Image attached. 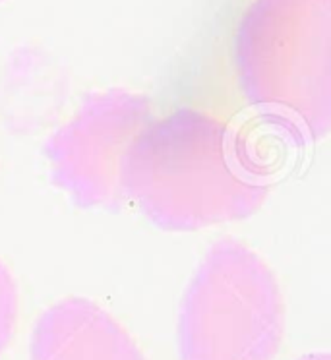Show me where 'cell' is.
<instances>
[{
    "label": "cell",
    "mask_w": 331,
    "mask_h": 360,
    "mask_svg": "<svg viewBox=\"0 0 331 360\" xmlns=\"http://www.w3.org/2000/svg\"><path fill=\"white\" fill-rule=\"evenodd\" d=\"M124 200L163 231L246 219L269 192V169L237 128L209 112L153 118L120 163Z\"/></svg>",
    "instance_id": "cell-1"
},
{
    "label": "cell",
    "mask_w": 331,
    "mask_h": 360,
    "mask_svg": "<svg viewBox=\"0 0 331 360\" xmlns=\"http://www.w3.org/2000/svg\"><path fill=\"white\" fill-rule=\"evenodd\" d=\"M240 91L294 146L331 128V0H254L235 35Z\"/></svg>",
    "instance_id": "cell-2"
},
{
    "label": "cell",
    "mask_w": 331,
    "mask_h": 360,
    "mask_svg": "<svg viewBox=\"0 0 331 360\" xmlns=\"http://www.w3.org/2000/svg\"><path fill=\"white\" fill-rule=\"evenodd\" d=\"M283 333L273 271L246 244L217 240L182 297L181 360H275Z\"/></svg>",
    "instance_id": "cell-3"
},
{
    "label": "cell",
    "mask_w": 331,
    "mask_h": 360,
    "mask_svg": "<svg viewBox=\"0 0 331 360\" xmlns=\"http://www.w3.org/2000/svg\"><path fill=\"white\" fill-rule=\"evenodd\" d=\"M151 120L150 99L140 94L112 87L86 95L74 117L45 141L53 184L79 210L119 212L126 202L122 157Z\"/></svg>",
    "instance_id": "cell-4"
},
{
    "label": "cell",
    "mask_w": 331,
    "mask_h": 360,
    "mask_svg": "<svg viewBox=\"0 0 331 360\" xmlns=\"http://www.w3.org/2000/svg\"><path fill=\"white\" fill-rule=\"evenodd\" d=\"M30 360H145L134 339L87 298L56 302L35 321Z\"/></svg>",
    "instance_id": "cell-5"
},
{
    "label": "cell",
    "mask_w": 331,
    "mask_h": 360,
    "mask_svg": "<svg viewBox=\"0 0 331 360\" xmlns=\"http://www.w3.org/2000/svg\"><path fill=\"white\" fill-rule=\"evenodd\" d=\"M18 320V287L8 267L0 262V356L14 337Z\"/></svg>",
    "instance_id": "cell-6"
},
{
    "label": "cell",
    "mask_w": 331,
    "mask_h": 360,
    "mask_svg": "<svg viewBox=\"0 0 331 360\" xmlns=\"http://www.w3.org/2000/svg\"><path fill=\"white\" fill-rule=\"evenodd\" d=\"M300 360H331L330 352H310L306 356H302Z\"/></svg>",
    "instance_id": "cell-7"
},
{
    "label": "cell",
    "mask_w": 331,
    "mask_h": 360,
    "mask_svg": "<svg viewBox=\"0 0 331 360\" xmlns=\"http://www.w3.org/2000/svg\"><path fill=\"white\" fill-rule=\"evenodd\" d=\"M0 2H4V0H0Z\"/></svg>",
    "instance_id": "cell-8"
}]
</instances>
